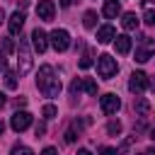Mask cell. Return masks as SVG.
<instances>
[{"label": "cell", "mask_w": 155, "mask_h": 155, "mask_svg": "<svg viewBox=\"0 0 155 155\" xmlns=\"http://www.w3.org/2000/svg\"><path fill=\"white\" fill-rule=\"evenodd\" d=\"M36 87H39V92H44L46 97H58V92H61V80L56 78V73H53L51 65H41V68H39V73H36Z\"/></svg>", "instance_id": "cell-1"}, {"label": "cell", "mask_w": 155, "mask_h": 155, "mask_svg": "<svg viewBox=\"0 0 155 155\" xmlns=\"http://www.w3.org/2000/svg\"><path fill=\"white\" fill-rule=\"evenodd\" d=\"M116 70H119V65H116V58H111L109 53H102V56H97V73H99V78H104V80H111V78L116 75Z\"/></svg>", "instance_id": "cell-2"}, {"label": "cell", "mask_w": 155, "mask_h": 155, "mask_svg": "<svg viewBox=\"0 0 155 155\" xmlns=\"http://www.w3.org/2000/svg\"><path fill=\"white\" fill-rule=\"evenodd\" d=\"M17 63H19V75H24V73L31 70V53H29L27 39H19V46H17Z\"/></svg>", "instance_id": "cell-3"}, {"label": "cell", "mask_w": 155, "mask_h": 155, "mask_svg": "<svg viewBox=\"0 0 155 155\" xmlns=\"http://www.w3.org/2000/svg\"><path fill=\"white\" fill-rule=\"evenodd\" d=\"M153 56H155V39L143 36L140 44L136 46V61H138V63H145V61H150Z\"/></svg>", "instance_id": "cell-4"}, {"label": "cell", "mask_w": 155, "mask_h": 155, "mask_svg": "<svg viewBox=\"0 0 155 155\" xmlns=\"http://www.w3.org/2000/svg\"><path fill=\"white\" fill-rule=\"evenodd\" d=\"M48 41H51V46H53L56 51H65V48L70 46V34H68L65 29H53V31L48 34Z\"/></svg>", "instance_id": "cell-5"}, {"label": "cell", "mask_w": 155, "mask_h": 155, "mask_svg": "<svg viewBox=\"0 0 155 155\" xmlns=\"http://www.w3.org/2000/svg\"><path fill=\"white\" fill-rule=\"evenodd\" d=\"M99 107H102V111H104L107 116H114V114L121 109V99H119L114 92H107V94L99 99Z\"/></svg>", "instance_id": "cell-6"}, {"label": "cell", "mask_w": 155, "mask_h": 155, "mask_svg": "<svg viewBox=\"0 0 155 155\" xmlns=\"http://www.w3.org/2000/svg\"><path fill=\"white\" fill-rule=\"evenodd\" d=\"M10 126H12V131H17V133L27 131V128L31 126V114H29V111H15L12 119H10Z\"/></svg>", "instance_id": "cell-7"}, {"label": "cell", "mask_w": 155, "mask_h": 155, "mask_svg": "<svg viewBox=\"0 0 155 155\" xmlns=\"http://www.w3.org/2000/svg\"><path fill=\"white\" fill-rule=\"evenodd\" d=\"M145 87H148V75H145L143 70H136V73H131V80H128V90H131L133 94H140Z\"/></svg>", "instance_id": "cell-8"}, {"label": "cell", "mask_w": 155, "mask_h": 155, "mask_svg": "<svg viewBox=\"0 0 155 155\" xmlns=\"http://www.w3.org/2000/svg\"><path fill=\"white\" fill-rule=\"evenodd\" d=\"M31 46H34V51H36V53H44V51L48 48V36H46V31H44V29H39V27H36V29L31 31Z\"/></svg>", "instance_id": "cell-9"}, {"label": "cell", "mask_w": 155, "mask_h": 155, "mask_svg": "<svg viewBox=\"0 0 155 155\" xmlns=\"http://www.w3.org/2000/svg\"><path fill=\"white\" fill-rule=\"evenodd\" d=\"M36 15H39V19L51 22L53 15H56V5H53V0H39V5H36Z\"/></svg>", "instance_id": "cell-10"}, {"label": "cell", "mask_w": 155, "mask_h": 155, "mask_svg": "<svg viewBox=\"0 0 155 155\" xmlns=\"http://www.w3.org/2000/svg\"><path fill=\"white\" fill-rule=\"evenodd\" d=\"M22 27H24V12H12L10 15V19H7V29H10V34L12 36H17L19 31H22Z\"/></svg>", "instance_id": "cell-11"}, {"label": "cell", "mask_w": 155, "mask_h": 155, "mask_svg": "<svg viewBox=\"0 0 155 155\" xmlns=\"http://www.w3.org/2000/svg\"><path fill=\"white\" fill-rule=\"evenodd\" d=\"M90 124V119H82V121H73L70 126H68V131H65V136H63V140L65 143H75V138L80 136V131H82V126H87Z\"/></svg>", "instance_id": "cell-12"}, {"label": "cell", "mask_w": 155, "mask_h": 155, "mask_svg": "<svg viewBox=\"0 0 155 155\" xmlns=\"http://www.w3.org/2000/svg\"><path fill=\"white\" fill-rule=\"evenodd\" d=\"M114 39H116V31H114L111 24H104V27L97 29V41H99V44H109V41H114Z\"/></svg>", "instance_id": "cell-13"}, {"label": "cell", "mask_w": 155, "mask_h": 155, "mask_svg": "<svg viewBox=\"0 0 155 155\" xmlns=\"http://www.w3.org/2000/svg\"><path fill=\"white\" fill-rule=\"evenodd\" d=\"M114 46H116V53L126 56V53L131 51V36H128V34H119V36L114 39Z\"/></svg>", "instance_id": "cell-14"}, {"label": "cell", "mask_w": 155, "mask_h": 155, "mask_svg": "<svg viewBox=\"0 0 155 155\" xmlns=\"http://www.w3.org/2000/svg\"><path fill=\"white\" fill-rule=\"evenodd\" d=\"M104 17H109V19H116V15L121 12V2L119 0H104Z\"/></svg>", "instance_id": "cell-15"}, {"label": "cell", "mask_w": 155, "mask_h": 155, "mask_svg": "<svg viewBox=\"0 0 155 155\" xmlns=\"http://www.w3.org/2000/svg\"><path fill=\"white\" fill-rule=\"evenodd\" d=\"M133 109H136V114L148 116V114H150V102L143 99V97H136V99H133Z\"/></svg>", "instance_id": "cell-16"}, {"label": "cell", "mask_w": 155, "mask_h": 155, "mask_svg": "<svg viewBox=\"0 0 155 155\" xmlns=\"http://www.w3.org/2000/svg\"><path fill=\"white\" fill-rule=\"evenodd\" d=\"M121 24H124L126 31H133V29L138 27V17H136V12H126L124 19H121Z\"/></svg>", "instance_id": "cell-17"}, {"label": "cell", "mask_w": 155, "mask_h": 155, "mask_svg": "<svg viewBox=\"0 0 155 155\" xmlns=\"http://www.w3.org/2000/svg\"><path fill=\"white\" fill-rule=\"evenodd\" d=\"M82 24H85L87 29H94V27H97V12L87 10V12H85V17H82Z\"/></svg>", "instance_id": "cell-18"}, {"label": "cell", "mask_w": 155, "mask_h": 155, "mask_svg": "<svg viewBox=\"0 0 155 155\" xmlns=\"http://www.w3.org/2000/svg\"><path fill=\"white\" fill-rule=\"evenodd\" d=\"M92 58H94V51H92V48H87V51L82 53V58H80V68H82V70H87V68L92 65Z\"/></svg>", "instance_id": "cell-19"}, {"label": "cell", "mask_w": 155, "mask_h": 155, "mask_svg": "<svg viewBox=\"0 0 155 155\" xmlns=\"http://www.w3.org/2000/svg\"><path fill=\"white\" fill-rule=\"evenodd\" d=\"M82 90H85L87 94H97V82H94L92 78H82Z\"/></svg>", "instance_id": "cell-20"}, {"label": "cell", "mask_w": 155, "mask_h": 155, "mask_svg": "<svg viewBox=\"0 0 155 155\" xmlns=\"http://www.w3.org/2000/svg\"><path fill=\"white\" fill-rule=\"evenodd\" d=\"M5 87H7V90H15V87H17V75H15L12 70L5 73Z\"/></svg>", "instance_id": "cell-21"}, {"label": "cell", "mask_w": 155, "mask_h": 155, "mask_svg": "<svg viewBox=\"0 0 155 155\" xmlns=\"http://www.w3.org/2000/svg\"><path fill=\"white\" fill-rule=\"evenodd\" d=\"M41 114H44L46 119H53V116L58 114V109H56L53 104H44V109H41Z\"/></svg>", "instance_id": "cell-22"}, {"label": "cell", "mask_w": 155, "mask_h": 155, "mask_svg": "<svg viewBox=\"0 0 155 155\" xmlns=\"http://www.w3.org/2000/svg\"><path fill=\"white\" fill-rule=\"evenodd\" d=\"M107 133L119 136V133H121V124H119V121H109V124H107Z\"/></svg>", "instance_id": "cell-23"}, {"label": "cell", "mask_w": 155, "mask_h": 155, "mask_svg": "<svg viewBox=\"0 0 155 155\" xmlns=\"http://www.w3.org/2000/svg\"><path fill=\"white\" fill-rule=\"evenodd\" d=\"M12 155H34V153H31V148H27V145H15V148H12Z\"/></svg>", "instance_id": "cell-24"}, {"label": "cell", "mask_w": 155, "mask_h": 155, "mask_svg": "<svg viewBox=\"0 0 155 155\" xmlns=\"http://www.w3.org/2000/svg\"><path fill=\"white\" fill-rule=\"evenodd\" d=\"M80 90H82V80H80V78H75V80L70 82V94H78Z\"/></svg>", "instance_id": "cell-25"}, {"label": "cell", "mask_w": 155, "mask_h": 155, "mask_svg": "<svg viewBox=\"0 0 155 155\" xmlns=\"http://www.w3.org/2000/svg\"><path fill=\"white\" fill-rule=\"evenodd\" d=\"M143 22L145 24H155V10H145L143 12Z\"/></svg>", "instance_id": "cell-26"}, {"label": "cell", "mask_w": 155, "mask_h": 155, "mask_svg": "<svg viewBox=\"0 0 155 155\" xmlns=\"http://www.w3.org/2000/svg\"><path fill=\"white\" fill-rule=\"evenodd\" d=\"M99 155H119V150H116V148L104 145V148H99Z\"/></svg>", "instance_id": "cell-27"}, {"label": "cell", "mask_w": 155, "mask_h": 155, "mask_svg": "<svg viewBox=\"0 0 155 155\" xmlns=\"http://www.w3.org/2000/svg\"><path fill=\"white\" fill-rule=\"evenodd\" d=\"M12 48H15V44H12V39H5V41H2V53H10Z\"/></svg>", "instance_id": "cell-28"}, {"label": "cell", "mask_w": 155, "mask_h": 155, "mask_svg": "<svg viewBox=\"0 0 155 155\" xmlns=\"http://www.w3.org/2000/svg\"><path fill=\"white\" fill-rule=\"evenodd\" d=\"M41 155H58V150L48 145V148H44V150H41Z\"/></svg>", "instance_id": "cell-29"}, {"label": "cell", "mask_w": 155, "mask_h": 155, "mask_svg": "<svg viewBox=\"0 0 155 155\" xmlns=\"http://www.w3.org/2000/svg\"><path fill=\"white\" fill-rule=\"evenodd\" d=\"M7 68V58H5V53L0 51V70H5Z\"/></svg>", "instance_id": "cell-30"}, {"label": "cell", "mask_w": 155, "mask_h": 155, "mask_svg": "<svg viewBox=\"0 0 155 155\" xmlns=\"http://www.w3.org/2000/svg\"><path fill=\"white\" fill-rule=\"evenodd\" d=\"M27 5H29V0H17V7H19V12H22Z\"/></svg>", "instance_id": "cell-31"}, {"label": "cell", "mask_w": 155, "mask_h": 155, "mask_svg": "<svg viewBox=\"0 0 155 155\" xmlns=\"http://www.w3.org/2000/svg\"><path fill=\"white\" fill-rule=\"evenodd\" d=\"M73 2H75V0H58V5H61V7H70Z\"/></svg>", "instance_id": "cell-32"}, {"label": "cell", "mask_w": 155, "mask_h": 155, "mask_svg": "<svg viewBox=\"0 0 155 155\" xmlns=\"http://www.w3.org/2000/svg\"><path fill=\"white\" fill-rule=\"evenodd\" d=\"M131 143H133V138H128V140H124V145H121V150H128V148H131Z\"/></svg>", "instance_id": "cell-33"}, {"label": "cell", "mask_w": 155, "mask_h": 155, "mask_svg": "<svg viewBox=\"0 0 155 155\" xmlns=\"http://www.w3.org/2000/svg\"><path fill=\"white\" fill-rule=\"evenodd\" d=\"M44 131H46V126H44V124H39V126H36V136H41Z\"/></svg>", "instance_id": "cell-34"}, {"label": "cell", "mask_w": 155, "mask_h": 155, "mask_svg": "<svg viewBox=\"0 0 155 155\" xmlns=\"http://www.w3.org/2000/svg\"><path fill=\"white\" fill-rule=\"evenodd\" d=\"M78 155H92V153H90L87 148H80V150H78Z\"/></svg>", "instance_id": "cell-35"}, {"label": "cell", "mask_w": 155, "mask_h": 155, "mask_svg": "<svg viewBox=\"0 0 155 155\" xmlns=\"http://www.w3.org/2000/svg\"><path fill=\"white\" fill-rule=\"evenodd\" d=\"M148 87H150V90L155 92V80H148Z\"/></svg>", "instance_id": "cell-36"}, {"label": "cell", "mask_w": 155, "mask_h": 155, "mask_svg": "<svg viewBox=\"0 0 155 155\" xmlns=\"http://www.w3.org/2000/svg\"><path fill=\"white\" fill-rule=\"evenodd\" d=\"M2 22H5V10L0 7V24H2Z\"/></svg>", "instance_id": "cell-37"}, {"label": "cell", "mask_w": 155, "mask_h": 155, "mask_svg": "<svg viewBox=\"0 0 155 155\" xmlns=\"http://www.w3.org/2000/svg\"><path fill=\"white\" fill-rule=\"evenodd\" d=\"M145 155H155V145H153V148H148V150H145Z\"/></svg>", "instance_id": "cell-38"}, {"label": "cell", "mask_w": 155, "mask_h": 155, "mask_svg": "<svg viewBox=\"0 0 155 155\" xmlns=\"http://www.w3.org/2000/svg\"><path fill=\"white\" fill-rule=\"evenodd\" d=\"M2 107H5V94L0 92V109H2Z\"/></svg>", "instance_id": "cell-39"}, {"label": "cell", "mask_w": 155, "mask_h": 155, "mask_svg": "<svg viewBox=\"0 0 155 155\" xmlns=\"http://www.w3.org/2000/svg\"><path fill=\"white\" fill-rule=\"evenodd\" d=\"M150 138H153V140H155V126H153V128H150Z\"/></svg>", "instance_id": "cell-40"}, {"label": "cell", "mask_w": 155, "mask_h": 155, "mask_svg": "<svg viewBox=\"0 0 155 155\" xmlns=\"http://www.w3.org/2000/svg\"><path fill=\"white\" fill-rule=\"evenodd\" d=\"M2 131H5V124H2V121H0V136H2Z\"/></svg>", "instance_id": "cell-41"}, {"label": "cell", "mask_w": 155, "mask_h": 155, "mask_svg": "<svg viewBox=\"0 0 155 155\" xmlns=\"http://www.w3.org/2000/svg\"><path fill=\"white\" fill-rule=\"evenodd\" d=\"M145 2H155V0H145Z\"/></svg>", "instance_id": "cell-42"}, {"label": "cell", "mask_w": 155, "mask_h": 155, "mask_svg": "<svg viewBox=\"0 0 155 155\" xmlns=\"http://www.w3.org/2000/svg\"><path fill=\"white\" fill-rule=\"evenodd\" d=\"M143 155H145V153H143Z\"/></svg>", "instance_id": "cell-43"}]
</instances>
